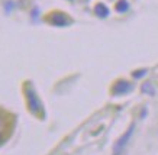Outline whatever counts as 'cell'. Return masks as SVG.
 Wrapping results in <instances>:
<instances>
[{
	"instance_id": "1",
	"label": "cell",
	"mask_w": 158,
	"mask_h": 155,
	"mask_svg": "<svg viewBox=\"0 0 158 155\" xmlns=\"http://www.w3.org/2000/svg\"><path fill=\"white\" fill-rule=\"evenodd\" d=\"M26 96H28V103H29L31 112L35 113V115H41L44 112V109H42V103H41V100H39L38 96H36V93L31 87H28L26 88Z\"/></svg>"
},
{
	"instance_id": "2",
	"label": "cell",
	"mask_w": 158,
	"mask_h": 155,
	"mask_svg": "<svg viewBox=\"0 0 158 155\" xmlns=\"http://www.w3.org/2000/svg\"><path fill=\"white\" fill-rule=\"evenodd\" d=\"M134 128H135V125H132L129 129H128V132H126V133H125L122 138H119V139H118V142L115 144V148H113V152H115V155H119L120 151L123 149L125 145L128 144V141L131 139V136H132V133H134Z\"/></svg>"
},
{
	"instance_id": "3",
	"label": "cell",
	"mask_w": 158,
	"mask_h": 155,
	"mask_svg": "<svg viewBox=\"0 0 158 155\" xmlns=\"http://www.w3.org/2000/svg\"><path fill=\"white\" fill-rule=\"evenodd\" d=\"M132 88H134V86H132L131 83H128V81H118L115 86H113L112 92H113V94H116V96H120V94H126V93H129Z\"/></svg>"
},
{
	"instance_id": "4",
	"label": "cell",
	"mask_w": 158,
	"mask_h": 155,
	"mask_svg": "<svg viewBox=\"0 0 158 155\" xmlns=\"http://www.w3.org/2000/svg\"><path fill=\"white\" fill-rule=\"evenodd\" d=\"M94 12H96V15L100 16V18H106V16L109 15V9H107L105 5H102V3L94 7Z\"/></svg>"
},
{
	"instance_id": "5",
	"label": "cell",
	"mask_w": 158,
	"mask_h": 155,
	"mask_svg": "<svg viewBox=\"0 0 158 155\" xmlns=\"http://www.w3.org/2000/svg\"><path fill=\"white\" fill-rule=\"evenodd\" d=\"M51 22H54V23H57L58 26H62V25H65L68 22L67 18H64V16L61 15V13H57V15L54 16L52 19H51Z\"/></svg>"
},
{
	"instance_id": "6",
	"label": "cell",
	"mask_w": 158,
	"mask_h": 155,
	"mask_svg": "<svg viewBox=\"0 0 158 155\" xmlns=\"http://www.w3.org/2000/svg\"><path fill=\"white\" fill-rule=\"evenodd\" d=\"M128 7H129V5H128L125 0H120L119 3L116 5V10H118V12H120V13H122V12H126V10H128Z\"/></svg>"
},
{
	"instance_id": "7",
	"label": "cell",
	"mask_w": 158,
	"mask_h": 155,
	"mask_svg": "<svg viewBox=\"0 0 158 155\" xmlns=\"http://www.w3.org/2000/svg\"><path fill=\"white\" fill-rule=\"evenodd\" d=\"M142 92L148 93V94H154V93H155V90H154V87L149 84V83H145L144 86H142Z\"/></svg>"
},
{
	"instance_id": "8",
	"label": "cell",
	"mask_w": 158,
	"mask_h": 155,
	"mask_svg": "<svg viewBox=\"0 0 158 155\" xmlns=\"http://www.w3.org/2000/svg\"><path fill=\"white\" fill-rule=\"evenodd\" d=\"M145 74H147V70H139V71H135L134 73V77L135 78H141V77H144Z\"/></svg>"
}]
</instances>
